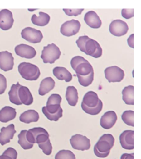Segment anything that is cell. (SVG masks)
<instances>
[{
    "label": "cell",
    "instance_id": "1",
    "mask_svg": "<svg viewBox=\"0 0 141 159\" xmlns=\"http://www.w3.org/2000/svg\"><path fill=\"white\" fill-rule=\"evenodd\" d=\"M76 43L80 51L86 55L95 58L101 57L102 55V49L100 44L88 36H80Z\"/></svg>",
    "mask_w": 141,
    "mask_h": 159
},
{
    "label": "cell",
    "instance_id": "2",
    "mask_svg": "<svg viewBox=\"0 0 141 159\" xmlns=\"http://www.w3.org/2000/svg\"><path fill=\"white\" fill-rule=\"evenodd\" d=\"M103 103L99 99L98 96L93 91H90L86 93L84 97L81 104L82 110L86 113L95 116L101 112L103 108Z\"/></svg>",
    "mask_w": 141,
    "mask_h": 159
},
{
    "label": "cell",
    "instance_id": "3",
    "mask_svg": "<svg viewBox=\"0 0 141 159\" xmlns=\"http://www.w3.org/2000/svg\"><path fill=\"white\" fill-rule=\"evenodd\" d=\"M115 139L112 135L105 134L100 137V139L94 147V153L100 158H105L109 156L110 150L114 146Z\"/></svg>",
    "mask_w": 141,
    "mask_h": 159
},
{
    "label": "cell",
    "instance_id": "4",
    "mask_svg": "<svg viewBox=\"0 0 141 159\" xmlns=\"http://www.w3.org/2000/svg\"><path fill=\"white\" fill-rule=\"evenodd\" d=\"M70 64L77 77L87 76L94 73L92 66L82 56L75 57L71 60Z\"/></svg>",
    "mask_w": 141,
    "mask_h": 159
},
{
    "label": "cell",
    "instance_id": "5",
    "mask_svg": "<svg viewBox=\"0 0 141 159\" xmlns=\"http://www.w3.org/2000/svg\"><path fill=\"white\" fill-rule=\"evenodd\" d=\"M18 70L21 76L27 80H36L40 75L39 68L30 63H21L18 66Z\"/></svg>",
    "mask_w": 141,
    "mask_h": 159
},
{
    "label": "cell",
    "instance_id": "6",
    "mask_svg": "<svg viewBox=\"0 0 141 159\" xmlns=\"http://www.w3.org/2000/svg\"><path fill=\"white\" fill-rule=\"evenodd\" d=\"M61 55V52L59 48L55 44L52 43L44 47L41 58L45 64H52L59 59Z\"/></svg>",
    "mask_w": 141,
    "mask_h": 159
},
{
    "label": "cell",
    "instance_id": "7",
    "mask_svg": "<svg viewBox=\"0 0 141 159\" xmlns=\"http://www.w3.org/2000/svg\"><path fill=\"white\" fill-rule=\"evenodd\" d=\"M43 113L50 121H57L63 116V110L60 105H50L43 107Z\"/></svg>",
    "mask_w": 141,
    "mask_h": 159
},
{
    "label": "cell",
    "instance_id": "8",
    "mask_svg": "<svg viewBox=\"0 0 141 159\" xmlns=\"http://www.w3.org/2000/svg\"><path fill=\"white\" fill-rule=\"evenodd\" d=\"M105 73V77L109 83L121 82L124 76V70L116 66L107 68Z\"/></svg>",
    "mask_w": 141,
    "mask_h": 159
},
{
    "label": "cell",
    "instance_id": "9",
    "mask_svg": "<svg viewBox=\"0 0 141 159\" xmlns=\"http://www.w3.org/2000/svg\"><path fill=\"white\" fill-rule=\"evenodd\" d=\"M70 141L73 148L79 151L88 150L91 146L90 140L82 135L77 134L72 136Z\"/></svg>",
    "mask_w": 141,
    "mask_h": 159
},
{
    "label": "cell",
    "instance_id": "10",
    "mask_svg": "<svg viewBox=\"0 0 141 159\" xmlns=\"http://www.w3.org/2000/svg\"><path fill=\"white\" fill-rule=\"evenodd\" d=\"M81 27L80 23L78 20H72L66 21L62 25L61 33L63 36L70 37L79 32Z\"/></svg>",
    "mask_w": 141,
    "mask_h": 159
},
{
    "label": "cell",
    "instance_id": "11",
    "mask_svg": "<svg viewBox=\"0 0 141 159\" xmlns=\"http://www.w3.org/2000/svg\"><path fill=\"white\" fill-rule=\"evenodd\" d=\"M21 34L22 37L24 39L34 44L40 43L43 38L41 31L30 27L23 29Z\"/></svg>",
    "mask_w": 141,
    "mask_h": 159
},
{
    "label": "cell",
    "instance_id": "12",
    "mask_svg": "<svg viewBox=\"0 0 141 159\" xmlns=\"http://www.w3.org/2000/svg\"><path fill=\"white\" fill-rule=\"evenodd\" d=\"M129 28L127 24L120 20L113 21L109 26V31L112 34L120 37L127 33Z\"/></svg>",
    "mask_w": 141,
    "mask_h": 159
},
{
    "label": "cell",
    "instance_id": "13",
    "mask_svg": "<svg viewBox=\"0 0 141 159\" xmlns=\"http://www.w3.org/2000/svg\"><path fill=\"white\" fill-rule=\"evenodd\" d=\"M14 21L12 12L9 10L5 9L0 11V28L4 31L10 30Z\"/></svg>",
    "mask_w": 141,
    "mask_h": 159
},
{
    "label": "cell",
    "instance_id": "14",
    "mask_svg": "<svg viewBox=\"0 0 141 159\" xmlns=\"http://www.w3.org/2000/svg\"><path fill=\"white\" fill-rule=\"evenodd\" d=\"M14 64V57L11 53L8 51L0 52V69L4 71L12 70Z\"/></svg>",
    "mask_w": 141,
    "mask_h": 159
},
{
    "label": "cell",
    "instance_id": "15",
    "mask_svg": "<svg viewBox=\"0 0 141 159\" xmlns=\"http://www.w3.org/2000/svg\"><path fill=\"white\" fill-rule=\"evenodd\" d=\"M15 51L16 55L26 59L33 58L36 54L33 47L26 44H21L17 45L15 48Z\"/></svg>",
    "mask_w": 141,
    "mask_h": 159
},
{
    "label": "cell",
    "instance_id": "16",
    "mask_svg": "<svg viewBox=\"0 0 141 159\" xmlns=\"http://www.w3.org/2000/svg\"><path fill=\"white\" fill-rule=\"evenodd\" d=\"M117 116L114 111L106 112L101 117L100 125L102 128L109 129L113 127L117 120Z\"/></svg>",
    "mask_w": 141,
    "mask_h": 159
},
{
    "label": "cell",
    "instance_id": "17",
    "mask_svg": "<svg viewBox=\"0 0 141 159\" xmlns=\"http://www.w3.org/2000/svg\"><path fill=\"white\" fill-rule=\"evenodd\" d=\"M120 141L123 148L126 150H133L134 149V131H124L120 136Z\"/></svg>",
    "mask_w": 141,
    "mask_h": 159
},
{
    "label": "cell",
    "instance_id": "18",
    "mask_svg": "<svg viewBox=\"0 0 141 159\" xmlns=\"http://www.w3.org/2000/svg\"><path fill=\"white\" fill-rule=\"evenodd\" d=\"M16 132L14 125L12 124L7 127H2L0 132V144L2 146H4L9 143L11 140L13 139Z\"/></svg>",
    "mask_w": 141,
    "mask_h": 159
},
{
    "label": "cell",
    "instance_id": "19",
    "mask_svg": "<svg viewBox=\"0 0 141 159\" xmlns=\"http://www.w3.org/2000/svg\"><path fill=\"white\" fill-rule=\"evenodd\" d=\"M85 22L90 27L93 29L100 28L102 25V22L96 12L90 11L85 15Z\"/></svg>",
    "mask_w": 141,
    "mask_h": 159
},
{
    "label": "cell",
    "instance_id": "20",
    "mask_svg": "<svg viewBox=\"0 0 141 159\" xmlns=\"http://www.w3.org/2000/svg\"><path fill=\"white\" fill-rule=\"evenodd\" d=\"M18 96L22 104L29 106L33 102L32 94L27 87L21 85L18 90Z\"/></svg>",
    "mask_w": 141,
    "mask_h": 159
},
{
    "label": "cell",
    "instance_id": "21",
    "mask_svg": "<svg viewBox=\"0 0 141 159\" xmlns=\"http://www.w3.org/2000/svg\"><path fill=\"white\" fill-rule=\"evenodd\" d=\"M16 110L10 107H5L0 111V122L6 123L16 118Z\"/></svg>",
    "mask_w": 141,
    "mask_h": 159
},
{
    "label": "cell",
    "instance_id": "22",
    "mask_svg": "<svg viewBox=\"0 0 141 159\" xmlns=\"http://www.w3.org/2000/svg\"><path fill=\"white\" fill-rule=\"evenodd\" d=\"M54 76L59 80H65L66 82L72 80V74L66 68L63 67H56L53 70Z\"/></svg>",
    "mask_w": 141,
    "mask_h": 159
},
{
    "label": "cell",
    "instance_id": "23",
    "mask_svg": "<svg viewBox=\"0 0 141 159\" xmlns=\"http://www.w3.org/2000/svg\"><path fill=\"white\" fill-rule=\"evenodd\" d=\"M55 86V82L52 78L47 77L43 79L41 83L39 90V94L44 96L52 90Z\"/></svg>",
    "mask_w": 141,
    "mask_h": 159
},
{
    "label": "cell",
    "instance_id": "24",
    "mask_svg": "<svg viewBox=\"0 0 141 159\" xmlns=\"http://www.w3.org/2000/svg\"><path fill=\"white\" fill-rule=\"evenodd\" d=\"M39 118V113L34 110H29L20 115V120L24 123L29 124L37 122Z\"/></svg>",
    "mask_w": 141,
    "mask_h": 159
},
{
    "label": "cell",
    "instance_id": "25",
    "mask_svg": "<svg viewBox=\"0 0 141 159\" xmlns=\"http://www.w3.org/2000/svg\"><path fill=\"white\" fill-rule=\"evenodd\" d=\"M66 97L70 105L72 107L76 105L78 102L79 98L77 89L75 87H67Z\"/></svg>",
    "mask_w": 141,
    "mask_h": 159
},
{
    "label": "cell",
    "instance_id": "26",
    "mask_svg": "<svg viewBox=\"0 0 141 159\" xmlns=\"http://www.w3.org/2000/svg\"><path fill=\"white\" fill-rule=\"evenodd\" d=\"M39 16L37 17L36 15H33L31 21L34 25L38 26H44L49 24L50 17L48 14L45 12H39Z\"/></svg>",
    "mask_w": 141,
    "mask_h": 159
},
{
    "label": "cell",
    "instance_id": "27",
    "mask_svg": "<svg viewBox=\"0 0 141 159\" xmlns=\"http://www.w3.org/2000/svg\"><path fill=\"white\" fill-rule=\"evenodd\" d=\"M123 99L127 105H134V87L129 85L126 87L122 91Z\"/></svg>",
    "mask_w": 141,
    "mask_h": 159
},
{
    "label": "cell",
    "instance_id": "28",
    "mask_svg": "<svg viewBox=\"0 0 141 159\" xmlns=\"http://www.w3.org/2000/svg\"><path fill=\"white\" fill-rule=\"evenodd\" d=\"M21 85L17 82V84H12L11 90L9 92V99L11 103L16 105H21L22 103L20 102L18 96V90Z\"/></svg>",
    "mask_w": 141,
    "mask_h": 159
},
{
    "label": "cell",
    "instance_id": "29",
    "mask_svg": "<svg viewBox=\"0 0 141 159\" xmlns=\"http://www.w3.org/2000/svg\"><path fill=\"white\" fill-rule=\"evenodd\" d=\"M27 132V131L26 130L21 131L20 134L18 136L19 138L18 143L24 150L30 149L32 148L34 146L33 144L30 143L27 140L26 135Z\"/></svg>",
    "mask_w": 141,
    "mask_h": 159
},
{
    "label": "cell",
    "instance_id": "30",
    "mask_svg": "<svg viewBox=\"0 0 141 159\" xmlns=\"http://www.w3.org/2000/svg\"><path fill=\"white\" fill-rule=\"evenodd\" d=\"M122 119L124 123L128 126L134 127V111H126L124 112L121 116Z\"/></svg>",
    "mask_w": 141,
    "mask_h": 159
},
{
    "label": "cell",
    "instance_id": "31",
    "mask_svg": "<svg viewBox=\"0 0 141 159\" xmlns=\"http://www.w3.org/2000/svg\"><path fill=\"white\" fill-rule=\"evenodd\" d=\"M55 159H76L74 154L69 150H63L56 154Z\"/></svg>",
    "mask_w": 141,
    "mask_h": 159
},
{
    "label": "cell",
    "instance_id": "32",
    "mask_svg": "<svg viewBox=\"0 0 141 159\" xmlns=\"http://www.w3.org/2000/svg\"><path fill=\"white\" fill-rule=\"evenodd\" d=\"M17 153L16 150L12 148H8L0 156V159H17Z\"/></svg>",
    "mask_w": 141,
    "mask_h": 159
},
{
    "label": "cell",
    "instance_id": "33",
    "mask_svg": "<svg viewBox=\"0 0 141 159\" xmlns=\"http://www.w3.org/2000/svg\"><path fill=\"white\" fill-rule=\"evenodd\" d=\"M38 145L40 148L42 150L43 152L45 155L49 156L51 154L53 148L50 139L48 140L45 142L39 143Z\"/></svg>",
    "mask_w": 141,
    "mask_h": 159
},
{
    "label": "cell",
    "instance_id": "34",
    "mask_svg": "<svg viewBox=\"0 0 141 159\" xmlns=\"http://www.w3.org/2000/svg\"><path fill=\"white\" fill-rule=\"evenodd\" d=\"M94 73H92L88 76L85 77H77L78 81L80 84L82 86L85 87H88L91 84L93 81Z\"/></svg>",
    "mask_w": 141,
    "mask_h": 159
},
{
    "label": "cell",
    "instance_id": "35",
    "mask_svg": "<svg viewBox=\"0 0 141 159\" xmlns=\"http://www.w3.org/2000/svg\"><path fill=\"white\" fill-rule=\"evenodd\" d=\"M61 101V97L59 94H52L49 97L47 102L46 106L50 105H60Z\"/></svg>",
    "mask_w": 141,
    "mask_h": 159
},
{
    "label": "cell",
    "instance_id": "36",
    "mask_svg": "<svg viewBox=\"0 0 141 159\" xmlns=\"http://www.w3.org/2000/svg\"><path fill=\"white\" fill-rule=\"evenodd\" d=\"M84 9H63V11L66 15L69 16H77L80 15Z\"/></svg>",
    "mask_w": 141,
    "mask_h": 159
},
{
    "label": "cell",
    "instance_id": "37",
    "mask_svg": "<svg viewBox=\"0 0 141 159\" xmlns=\"http://www.w3.org/2000/svg\"><path fill=\"white\" fill-rule=\"evenodd\" d=\"M7 88V80L2 74H0V94H3Z\"/></svg>",
    "mask_w": 141,
    "mask_h": 159
},
{
    "label": "cell",
    "instance_id": "38",
    "mask_svg": "<svg viewBox=\"0 0 141 159\" xmlns=\"http://www.w3.org/2000/svg\"><path fill=\"white\" fill-rule=\"evenodd\" d=\"M122 16L126 19H129L134 16L133 9H123L121 12Z\"/></svg>",
    "mask_w": 141,
    "mask_h": 159
},
{
    "label": "cell",
    "instance_id": "39",
    "mask_svg": "<svg viewBox=\"0 0 141 159\" xmlns=\"http://www.w3.org/2000/svg\"><path fill=\"white\" fill-rule=\"evenodd\" d=\"M120 159H134V153H124L122 155Z\"/></svg>",
    "mask_w": 141,
    "mask_h": 159
},
{
    "label": "cell",
    "instance_id": "40",
    "mask_svg": "<svg viewBox=\"0 0 141 159\" xmlns=\"http://www.w3.org/2000/svg\"><path fill=\"white\" fill-rule=\"evenodd\" d=\"M133 36H134V34H133L130 35L128 39V45L131 48H134V47H133Z\"/></svg>",
    "mask_w": 141,
    "mask_h": 159
}]
</instances>
